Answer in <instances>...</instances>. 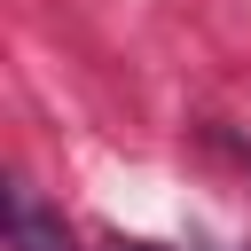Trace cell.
I'll return each mask as SVG.
<instances>
[{"label":"cell","mask_w":251,"mask_h":251,"mask_svg":"<svg viewBox=\"0 0 251 251\" xmlns=\"http://www.w3.org/2000/svg\"><path fill=\"white\" fill-rule=\"evenodd\" d=\"M8 243H16V251H71L63 220H47L31 188H8Z\"/></svg>","instance_id":"obj_1"},{"label":"cell","mask_w":251,"mask_h":251,"mask_svg":"<svg viewBox=\"0 0 251 251\" xmlns=\"http://www.w3.org/2000/svg\"><path fill=\"white\" fill-rule=\"evenodd\" d=\"M118 251H165V243H118Z\"/></svg>","instance_id":"obj_2"}]
</instances>
